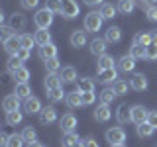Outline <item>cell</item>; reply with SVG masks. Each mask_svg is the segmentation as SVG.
Returning <instances> with one entry per match:
<instances>
[{
	"mask_svg": "<svg viewBox=\"0 0 157 147\" xmlns=\"http://www.w3.org/2000/svg\"><path fill=\"white\" fill-rule=\"evenodd\" d=\"M37 55H39V59H43V61L57 57V45L53 41L47 43V45H41V47H39V51H37Z\"/></svg>",
	"mask_w": 157,
	"mask_h": 147,
	"instance_id": "17",
	"label": "cell"
},
{
	"mask_svg": "<svg viewBox=\"0 0 157 147\" xmlns=\"http://www.w3.org/2000/svg\"><path fill=\"white\" fill-rule=\"evenodd\" d=\"M98 96H100V102H102V104H112V102H114V98H116V92L112 90V86H110V88H104V90H102Z\"/></svg>",
	"mask_w": 157,
	"mask_h": 147,
	"instance_id": "36",
	"label": "cell"
},
{
	"mask_svg": "<svg viewBox=\"0 0 157 147\" xmlns=\"http://www.w3.org/2000/svg\"><path fill=\"white\" fill-rule=\"evenodd\" d=\"M45 69H47V73H59L63 67H61V61L57 57H53V59H47L45 61Z\"/></svg>",
	"mask_w": 157,
	"mask_h": 147,
	"instance_id": "39",
	"label": "cell"
},
{
	"mask_svg": "<svg viewBox=\"0 0 157 147\" xmlns=\"http://www.w3.org/2000/svg\"><path fill=\"white\" fill-rule=\"evenodd\" d=\"M153 131H155V127L151 126V124H147V122H144V124H137L136 126V134L140 135V137H151L153 135Z\"/></svg>",
	"mask_w": 157,
	"mask_h": 147,
	"instance_id": "26",
	"label": "cell"
},
{
	"mask_svg": "<svg viewBox=\"0 0 157 147\" xmlns=\"http://www.w3.org/2000/svg\"><path fill=\"white\" fill-rule=\"evenodd\" d=\"M0 36H2V43H4V41H8V39L14 36V29L10 28V26H2V29H0Z\"/></svg>",
	"mask_w": 157,
	"mask_h": 147,
	"instance_id": "47",
	"label": "cell"
},
{
	"mask_svg": "<svg viewBox=\"0 0 157 147\" xmlns=\"http://www.w3.org/2000/svg\"><path fill=\"white\" fill-rule=\"evenodd\" d=\"M112 118V112H110V104H100L94 108V120L98 124H104Z\"/></svg>",
	"mask_w": 157,
	"mask_h": 147,
	"instance_id": "12",
	"label": "cell"
},
{
	"mask_svg": "<svg viewBox=\"0 0 157 147\" xmlns=\"http://www.w3.org/2000/svg\"><path fill=\"white\" fill-rule=\"evenodd\" d=\"M20 4H22L24 10H33V8H37L39 0H20Z\"/></svg>",
	"mask_w": 157,
	"mask_h": 147,
	"instance_id": "48",
	"label": "cell"
},
{
	"mask_svg": "<svg viewBox=\"0 0 157 147\" xmlns=\"http://www.w3.org/2000/svg\"><path fill=\"white\" fill-rule=\"evenodd\" d=\"M110 147H126L124 143H116V145H110Z\"/></svg>",
	"mask_w": 157,
	"mask_h": 147,
	"instance_id": "58",
	"label": "cell"
},
{
	"mask_svg": "<svg viewBox=\"0 0 157 147\" xmlns=\"http://www.w3.org/2000/svg\"><path fill=\"white\" fill-rule=\"evenodd\" d=\"M85 147H98V143L94 137H88V139H85Z\"/></svg>",
	"mask_w": 157,
	"mask_h": 147,
	"instance_id": "53",
	"label": "cell"
},
{
	"mask_svg": "<svg viewBox=\"0 0 157 147\" xmlns=\"http://www.w3.org/2000/svg\"><path fill=\"white\" fill-rule=\"evenodd\" d=\"M134 67H136V59L132 55H122L120 59H118V65H116V69L120 73H132Z\"/></svg>",
	"mask_w": 157,
	"mask_h": 147,
	"instance_id": "10",
	"label": "cell"
},
{
	"mask_svg": "<svg viewBox=\"0 0 157 147\" xmlns=\"http://www.w3.org/2000/svg\"><path fill=\"white\" fill-rule=\"evenodd\" d=\"M134 8H136L134 0H118V12L130 14V12H134Z\"/></svg>",
	"mask_w": 157,
	"mask_h": 147,
	"instance_id": "35",
	"label": "cell"
},
{
	"mask_svg": "<svg viewBox=\"0 0 157 147\" xmlns=\"http://www.w3.org/2000/svg\"><path fill=\"white\" fill-rule=\"evenodd\" d=\"M41 102H39V98L36 96H29L24 100V110H26V114H39L41 112Z\"/></svg>",
	"mask_w": 157,
	"mask_h": 147,
	"instance_id": "14",
	"label": "cell"
},
{
	"mask_svg": "<svg viewBox=\"0 0 157 147\" xmlns=\"http://www.w3.org/2000/svg\"><path fill=\"white\" fill-rule=\"evenodd\" d=\"M14 92L22 98V100H26V98L32 96V88H29L28 82H16V88H14Z\"/></svg>",
	"mask_w": 157,
	"mask_h": 147,
	"instance_id": "28",
	"label": "cell"
},
{
	"mask_svg": "<svg viewBox=\"0 0 157 147\" xmlns=\"http://www.w3.org/2000/svg\"><path fill=\"white\" fill-rule=\"evenodd\" d=\"M106 43L108 41L104 37H94L90 41V53H92V55H98V57L104 55V53H106Z\"/></svg>",
	"mask_w": 157,
	"mask_h": 147,
	"instance_id": "18",
	"label": "cell"
},
{
	"mask_svg": "<svg viewBox=\"0 0 157 147\" xmlns=\"http://www.w3.org/2000/svg\"><path fill=\"white\" fill-rule=\"evenodd\" d=\"M81 8H78V2L77 0H61V16L67 18V20H73L78 16Z\"/></svg>",
	"mask_w": 157,
	"mask_h": 147,
	"instance_id": "3",
	"label": "cell"
},
{
	"mask_svg": "<svg viewBox=\"0 0 157 147\" xmlns=\"http://www.w3.org/2000/svg\"><path fill=\"white\" fill-rule=\"evenodd\" d=\"M81 98H82V106H88V104H92L94 102V90H90V92H81Z\"/></svg>",
	"mask_w": 157,
	"mask_h": 147,
	"instance_id": "46",
	"label": "cell"
},
{
	"mask_svg": "<svg viewBox=\"0 0 157 147\" xmlns=\"http://www.w3.org/2000/svg\"><path fill=\"white\" fill-rule=\"evenodd\" d=\"M28 147H43L39 141H32V143H28Z\"/></svg>",
	"mask_w": 157,
	"mask_h": 147,
	"instance_id": "56",
	"label": "cell"
},
{
	"mask_svg": "<svg viewBox=\"0 0 157 147\" xmlns=\"http://www.w3.org/2000/svg\"><path fill=\"white\" fill-rule=\"evenodd\" d=\"M147 124H151L157 130V112H149L147 114Z\"/></svg>",
	"mask_w": 157,
	"mask_h": 147,
	"instance_id": "50",
	"label": "cell"
},
{
	"mask_svg": "<svg viewBox=\"0 0 157 147\" xmlns=\"http://www.w3.org/2000/svg\"><path fill=\"white\" fill-rule=\"evenodd\" d=\"M77 90H81V92L94 90V78H88V77L78 78V81H77Z\"/></svg>",
	"mask_w": 157,
	"mask_h": 147,
	"instance_id": "25",
	"label": "cell"
},
{
	"mask_svg": "<svg viewBox=\"0 0 157 147\" xmlns=\"http://www.w3.org/2000/svg\"><path fill=\"white\" fill-rule=\"evenodd\" d=\"M0 145H2V147L8 145V135L6 134H0Z\"/></svg>",
	"mask_w": 157,
	"mask_h": 147,
	"instance_id": "54",
	"label": "cell"
},
{
	"mask_svg": "<svg viewBox=\"0 0 157 147\" xmlns=\"http://www.w3.org/2000/svg\"><path fill=\"white\" fill-rule=\"evenodd\" d=\"M22 120H24V114H22L20 110L6 112V124H8V126H18Z\"/></svg>",
	"mask_w": 157,
	"mask_h": 147,
	"instance_id": "31",
	"label": "cell"
},
{
	"mask_svg": "<svg viewBox=\"0 0 157 147\" xmlns=\"http://www.w3.org/2000/svg\"><path fill=\"white\" fill-rule=\"evenodd\" d=\"M112 90L116 92V96H124V94H128V90H130V85H128L126 81H120V78H118L114 85H112Z\"/></svg>",
	"mask_w": 157,
	"mask_h": 147,
	"instance_id": "33",
	"label": "cell"
},
{
	"mask_svg": "<svg viewBox=\"0 0 157 147\" xmlns=\"http://www.w3.org/2000/svg\"><path fill=\"white\" fill-rule=\"evenodd\" d=\"M8 26L12 28L14 32H24L26 26H28V20H26V16H24L22 12H14L12 16H10V24H8Z\"/></svg>",
	"mask_w": 157,
	"mask_h": 147,
	"instance_id": "8",
	"label": "cell"
},
{
	"mask_svg": "<svg viewBox=\"0 0 157 147\" xmlns=\"http://www.w3.org/2000/svg\"><path fill=\"white\" fill-rule=\"evenodd\" d=\"M104 39L108 43H120V39H122V29L118 28V26H110L104 32Z\"/></svg>",
	"mask_w": 157,
	"mask_h": 147,
	"instance_id": "21",
	"label": "cell"
},
{
	"mask_svg": "<svg viewBox=\"0 0 157 147\" xmlns=\"http://www.w3.org/2000/svg\"><path fill=\"white\" fill-rule=\"evenodd\" d=\"M59 77H61V81H63V85H73V82H77L78 78H77V69L75 67H63L61 71H59Z\"/></svg>",
	"mask_w": 157,
	"mask_h": 147,
	"instance_id": "11",
	"label": "cell"
},
{
	"mask_svg": "<svg viewBox=\"0 0 157 147\" xmlns=\"http://www.w3.org/2000/svg\"><path fill=\"white\" fill-rule=\"evenodd\" d=\"M75 147H85V141H82V139H78L77 143H75Z\"/></svg>",
	"mask_w": 157,
	"mask_h": 147,
	"instance_id": "57",
	"label": "cell"
},
{
	"mask_svg": "<svg viewBox=\"0 0 157 147\" xmlns=\"http://www.w3.org/2000/svg\"><path fill=\"white\" fill-rule=\"evenodd\" d=\"M147 108L144 106H132V122L137 126V124H144V122H147Z\"/></svg>",
	"mask_w": 157,
	"mask_h": 147,
	"instance_id": "16",
	"label": "cell"
},
{
	"mask_svg": "<svg viewBox=\"0 0 157 147\" xmlns=\"http://www.w3.org/2000/svg\"><path fill=\"white\" fill-rule=\"evenodd\" d=\"M118 81V69L112 67V69H102V71H98V82L100 85H114Z\"/></svg>",
	"mask_w": 157,
	"mask_h": 147,
	"instance_id": "5",
	"label": "cell"
},
{
	"mask_svg": "<svg viewBox=\"0 0 157 147\" xmlns=\"http://www.w3.org/2000/svg\"><path fill=\"white\" fill-rule=\"evenodd\" d=\"M43 86H45V90H53L57 86H63V81L57 73H47L45 81H43Z\"/></svg>",
	"mask_w": 157,
	"mask_h": 147,
	"instance_id": "20",
	"label": "cell"
},
{
	"mask_svg": "<svg viewBox=\"0 0 157 147\" xmlns=\"http://www.w3.org/2000/svg\"><path fill=\"white\" fill-rule=\"evenodd\" d=\"M102 22H104V18H102L100 12H88L85 16V29L86 32H100L102 28Z\"/></svg>",
	"mask_w": 157,
	"mask_h": 147,
	"instance_id": "2",
	"label": "cell"
},
{
	"mask_svg": "<svg viewBox=\"0 0 157 147\" xmlns=\"http://www.w3.org/2000/svg\"><path fill=\"white\" fill-rule=\"evenodd\" d=\"M29 53H32V49H26V47H22V49H20V51L16 53V55L20 57V61H22V63H26L28 59H29Z\"/></svg>",
	"mask_w": 157,
	"mask_h": 147,
	"instance_id": "49",
	"label": "cell"
},
{
	"mask_svg": "<svg viewBox=\"0 0 157 147\" xmlns=\"http://www.w3.org/2000/svg\"><path fill=\"white\" fill-rule=\"evenodd\" d=\"M116 120L120 122V124H128V122H132V108H126L124 104H122L116 110Z\"/></svg>",
	"mask_w": 157,
	"mask_h": 147,
	"instance_id": "23",
	"label": "cell"
},
{
	"mask_svg": "<svg viewBox=\"0 0 157 147\" xmlns=\"http://www.w3.org/2000/svg\"><path fill=\"white\" fill-rule=\"evenodd\" d=\"M147 85H149V82H147V77L144 75V73H136V75L130 78V86L134 88V90H137V92L145 90Z\"/></svg>",
	"mask_w": 157,
	"mask_h": 147,
	"instance_id": "13",
	"label": "cell"
},
{
	"mask_svg": "<svg viewBox=\"0 0 157 147\" xmlns=\"http://www.w3.org/2000/svg\"><path fill=\"white\" fill-rule=\"evenodd\" d=\"M147 18H149L151 22H157V8L155 6H149V8H147Z\"/></svg>",
	"mask_w": 157,
	"mask_h": 147,
	"instance_id": "51",
	"label": "cell"
},
{
	"mask_svg": "<svg viewBox=\"0 0 157 147\" xmlns=\"http://www.w3.org/2000/svg\"><path fill=\"white\" fill-rule=\"evenodd\" d=\"M65 102L69 108H78L82 106V98H81V90H73V92H67L65 96Z\"/></svg>",
	"mask_w": 157,
	"mask_h": 147,
	"instance_id": "22",
	"label": "cell"
},
{
	"mask_svg": "<svg viewBox=\"0 0 157 147\" xmlns=\"http://www.w3.org/2000/svg\"><path fill=\"white\" fill-rule=\"evenodd\" d=\"M77 118H75V114H63L61 118H59V127L63 130V134H69V131H75L77 130Z\"/></svg>",
	"mask_w": 157,
	"mask_h": 147,
	"instance_id": "6",
	"label": "cell"
},
{
	"mask_svg": "<svg viewBox=\"0 0 157 147\" xmlns=\"http://www.w3.org/2000/svg\"><path fill=\"white\" fill-rule=\"evenodd\" d=\"M151 43L157 45V32H151Z\"/></svg>",
	"mask_w": 157,
	"mask_h": 147,
	"instance_id": "55",
	"label": "cell"
},
{
	"mask_svg": "<svg viewBox=\"0 0 157 147\" xmlns=\"http://www.w3.org/2000/svg\"><path fill=\"white\" fill-rule=\"evenodd\" d=\"M20 67H24V63L20 61V57H18V55H10L8 63H6V71H8V73H12V75H14V73H16Z\"/></svg>",
	"mask_w": 157,
	"mask_h": 147,
	"instance_id": "32",
	"label": "cell"
},
{
	"mask_svg": "<svg viewBox=\"0 0 157 147\" xmlns=\"http://www.w3.org/2000/svg\"><path fill=\"white\" fill-rule=\"evenodd\" d=\"M33 24L37 26V29H49V26L53 24V12L47 8L37 10L36 16H33Z\"/></svg>",
	"mask_w": 157,
	"mask_h": 147,
	"instance_id": "1",
	"label": "cell"
},
{
	"mask_svg": "<svg viewBox=\"0 0 157 147\" xmlns=\"http://www.w3.org/2000/svg\"><path fill=\"white\" fill-rule=\"evenodd\" d=\"M114 65H116L114 57H112V55H108V53H104V55H100V57H98V71H102V69H112Z\"/></svg>",
	"mask_w": 157,
	"mask_h": 147,
	"instance_id": "29",
	"label": "cell"
},
{
	"mask_svg": "<svg viewBox=\"0 0 157 147\" xmlns=\"http://www.w3.org/2000/svg\"><path fill=\"white\" fill-rule=\"evenodd\" d=\"M106 141H108L110 145L124 143V141H126V131H124V127H120V126L110 127V130L106 131Z\"/></svg>",
	"mask_w": 157,
	"mask_h": 147,
	"instance_id": "4",
	"label": "cell"
},
{
	"mask_svg": "<svg viewBox=\"0 0 157 147\" xmlns=\"http://www.w3.org/2000/svg\"><path fill=\"white\" fill-rule=\"evenodd\" d=\"M145 59H149V61H155L157 59V45L155 43H151V45L145 47Z\"/></svg>",
	"mask_w": 157,
	"mask_h": 147,
	"instance_id": "45",
	"label": "cell"
},
{
	"mask_svg": "<svg viewBox=\"0 0 157 147\" xmlns=\"http://www.w3.org/2000/svg\"><path fill=\"white\" fill-rule=\"evenodd\" d=\"M86 33H88L86 29H75V32L71 33V45L77 47V49L85 47L86 41H88V36H86Z\"/></svg>",
	"mask_w": 157,
	"mask_h": 147,
	"instance_id": "9",
	"label": "cell"
},
{
	"mask_svg": "<svg viewBox=\"0 0 157 147\" xmlns=\"http://www.w3.org/2000/svg\"><path fill=\"white\" fill-rule=\"evenodd\" d=\"M78 141V135L75 134V131H69V134L63 135V139H61V145L63 147H75V143Z\"/></svg>",
	"mask_w": 157,
	"mask_h": 147,
	"instance_id": "38",
	"label": "cell"
},
{
	"mask_svg": "<svg viewBox=\"0 0 157 147\" xmlns=\"http://www.w3.org/2000/svg\"><path fill=\"white\" fill-rule=\"evenodd\" d=\"M134 41L147 47V45H151V33L149 32H141V33H137V36L134 37Z\"/></svg>",
	"mask_w": 157,
	"mask_h": 147,
	"instance_id": "41",
	"label": "cell"
},
{
	"mask_svg": "<svg viewBox=\"0 0 157 147\" xmlns=\"http://www.w3.org/2000/svg\"><path fill=\"white\" fill-rule=\"evenodd\" d=\"M130 55L134 59H145V45H140V43H132L130 47Z\"/></svg>",
	"mask_w": 157,
	"mask_h": 147,
	"instance_id": "34",
	"label": "cell"
},
{
	"mask_svg": "<svg viewBox=\"0 0 157 147\" xmlns=\"http://www.w3.org/2000/svg\"><path fill=\"white\" fill-rule=\"evenodd\" d=\"M22 135H24V139H26V143H32V141H37V131L33 130L32 126H26V127H24Z\"/></svg>",
	"mask_w": 157,
	"mask_h": 147,
	"instance_id": "40",
	"label": "cell"
},
{
	"mask_svg": "<svg viewBox=\"0 0 157 147\" xmlns=\"http://www.w3.org/2000/svg\"><path fill=\"white\" fill-rule=\"evenodd\" d=\"M65 96H67V92L63 90V86H57V88H53V90H47V98L51 102H61Z\"/></svg>",
	"mask_w": 157,
	"mask_h": 147,
	"instance_id": "30",
	"label": "cell"
},
{
	"mask_svg": "<svg viewBox=\"0 0 157 147\" xmlns=\"http://www.w3.org/2000/svg\"><path fill=\"white\" fill-rule=\"evenodd\" d=\"M100 14H102L104 20H112V18H116V14H118V6H114V4H110V2H104L100 6Z\"/></svg>",
	"mask_w": 157,
	"mask_h": 147,
	"instance_id": "24",
	"label": "cell"
},
{
	"mask_svg": "<svg viewBox=\"0 0 157 147\" xmlns=\"http://www.w3.org/2000/svg\"><path fill=\"white\" fill-rule=\"evenodd\" d=\"M37 118H39V124L49 126V124H53V122H57V110L53 106H45V108H41V112L37 114Z\"/></svg>",
	"mask_w": 157,
	"mask_h": 147,
	"instance_id": "7",
	"label": "cell"
},
{
	"mask_svg": "<svg viewBox=\"0 0 157 147\" xmlns=\"http://www.w3.org/2000/svg\"><path fill=\"white\" fill-rule=\"evenodd\" d=\"M33 37H36V43L39 47L41 45H47V43H51V33L47 32V29H37L36 33H33Z\"/></svg>",
	"mask_w": 157,
	"mask_h": 147,
	"instance_id": "27",
	"label": "cell"
},
{
	"mask_svg": "<svg viewBox=\"0 0 157 147\" xmlns=\"http://www.w3.org/2000/svg\"><path fill=\"white\" fill-rule=\"evenodd\" d=\"M82 2H85L88 8H96V6H102L104 0H82Z\"/></svg>",
	"mask_w": 157,
	"mask_h": 147,
	"instance_id": "52",
	"label": "cell"
},
{
	"mask_svg": "<svg viewBox=\"0 0 157 147\" xmlns=\"http://www.w3.org/2000/svg\"><path fill=\"white\" fill-rule=\"evenodd\" d=\"M45 8L53 14H61V0H45Z\"/></svg>",
	"mask_w": 157,
	"mask_h": 147,
	"instance_id": "44",
	"label": "cell"
},
{
	"mask_svg": "<svg viewBox=\"0 0 157 147\" xmlns=\"http://www.w3.org/2000/svg\"><path fill=\"white\" fill-rule=\"evenodd\" d=\"M147 2H149V4H155V2H157V0H147Z\"/></svg>",
	"mask_w": 157,
	"mask_h": 147,
	"instance_id": "59",
	"label": "cell"
},
{
	"mask_svg": "<svg viewBox=\"0 0 157 147\" xmlns=\"http://www.w3.org/2000/svg\"><path fill=\"white\" fill-rule=\"evenodd\" d=\"M20 43H22V47L32 49L33 45H36V37L29 36V33H22V36H20Z\"/></svg>",
	"mask_w": 157,
	"mask_h": 147,
	"instance_id": "42",
	"label": "cell"
},
{
	"mask_svg": "<svg viewBox=\"0 0 157 147\" xmlns=\"http://www.w3.org/2000/svg\"><path fill=\"white\" fill-rule=\"evenodd\" d=\"M20 98L16 92L14 94H8L6 98L2 100V108H4V112H14V110H20Z\"/></svg>",
	"mask_w": 157,
	"mask_h": 147,
	"instance_id": "15",
	"label": "cell"
},
{
	"mask_svg": "<svg viewBox=\"0 0 157 147\" xmlns=\"http://www.w3.org/2000/svg\"><path fill=\"white\" fill-rule=\"evenodd\" d=\"M14 78H16L18 82H28V78H29V71L26 67H20L16 73H14Z\"/></svg>",
	"mask_w": 157,
	"mask_h": 147,
	"instance_id": "43",
	"label": "cell"
},
{
	"mask_svg": "<svg viewBox=\"0 0 157 147\" xmlns=\"http://www.w3.org/2000/svg\"><path fill=\"white\" fill-rule=\"evenodd\" d=\"M24 143H26V139H24L22 134H12V135H8L6 147H24Z\"/></svg>",
	"mask_w": 157,
	"mask_h": 147,
	"instance_id": "37",
	"label": "cell"
},
{
	"mask_svg": "<svg viewBox=\"0 0 157 147\" xmlns=\"http://www.w3.org/2000/svg\"><path fill=\"white\" fill-rule=\"evenodd\" d=\"M4 49H6L8 55H16L20 49H22V43H20V36H16V33H14V36L10 37L8 41H4Z\"/></svg>",
	"mask_w": 157,
	"mask_h": 147,
	"instance_id": "19",
	"label": "cell"
}]
</instances>
